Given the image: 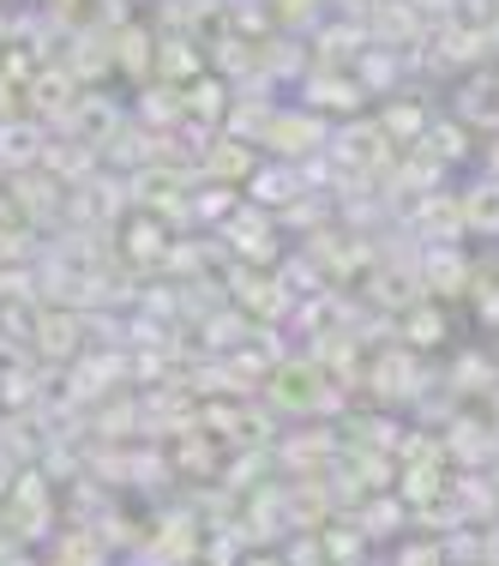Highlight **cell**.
I'll return each instance as SVG.
<instances>
[{"mask_svg": "<svg viewBox=\"0 0 499 566\" xmlns=\"http://www.w3.org/2000/svg\"><path fill=\"white\" fill-rule=\"evenodd\" d=\"M469 218L481 229H499V187H476V199H469Z\"/></svg>", "mask_w": 499, "mask_h": 566, "instance_id": "cell-1", "label": "cell"}]
</instances>
